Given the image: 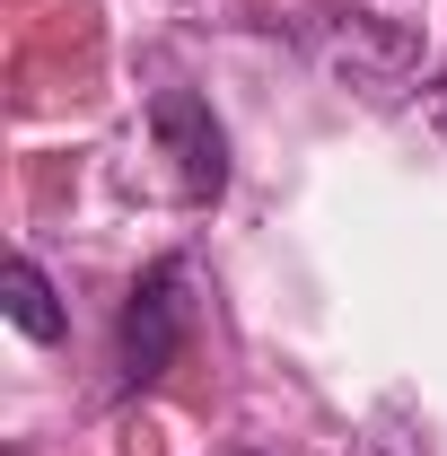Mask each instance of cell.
Listing matches in <instances>:
<instances>
[{"mask_svg": "<svg viewBox=\"0 0 447 456\" xmlns=\"http://www.w3.org/2000/svg\"><path fill=\"white\" fill-rule=\"evenodd\" d=\"M184 316H193V298H184V255H167V264H150V273L132 281V298H123V334H114V378H123V395L158 387L175 369Z\"/></svg>", "mask_w": 447, "mask_h": 456, "instance_id": "1", "label": "cell"}, {"mask_svg": "<svg viewBox=\"0 0 447 456\" xmlns=\"http://www.w3.org/2000/svg\"><path fill=\"white\" fill-rule=\"evenodd\" d=\"M150 132H158V150L175 159V193H184V202H220L228 141H220V123H211V106H202L193 88H158V97H150Z\"/></svg>", "mask_w": 447, "mask_h": 456, "instance_id": "2", "label": "cell"}, {"mask_svg": "<svg viewBox=\"0 0 447 456\" xmlns=\"http://www.w3.org/2000/svg\"><path fill=\"white\" fill-rule=\"evenodd\" d=\"M412 61H421L412 27H386V18H351L334 36V70L351 88H369V97H394V88L412 79Z\"/></svg>", "mask_w": 447, "mask_h": 456, "instance_id": "3", "label": "cell"}, {"mask_svg": "<svg viewBox=\"0 0 447 456\" xmlns=\"http://www.w3.org/2000/svg\"><path fill=\"white\" fill-rule=\"evenodd\" d=\"M0 289H9V325H18L27 342H61V298H53V281H45L27 255H9Z\"/></svg>", "mask_w": 447, "mask_h": 456, "instance_id": "4", "label": "cell"}, {"mask_svg": "<svg viewBox=\"0 0 447 456\" xmlns=\"http://www.w3.org/2000/svg\"><path fill=\"white\" fill-rule=\"evenodd\" d=\"M412 106H421V123L447 141V70H439V79H421V97H412Z\"/></svg>", "mask_w": 447, "mask_h": 456, "instance_id": "5", "label": "cell"}]
</instances>
